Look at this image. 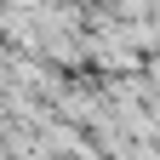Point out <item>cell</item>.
I'll use <instances>...</instances> for the list:
<instances>
[{"label":"cell","instance_id":"6da1fadb","mask_svg":"<svg viewBox=\"0 0 160 160\" xmlns=\"http://www.w3.org/2000/svg\"><path fill=\"white\" fill-rule=\"evenodd\" d=\"M149 80H154V86H160V57H154V63H149Z\"/></svg>","mask_w":160,"mask_h":160}]
</instances>
